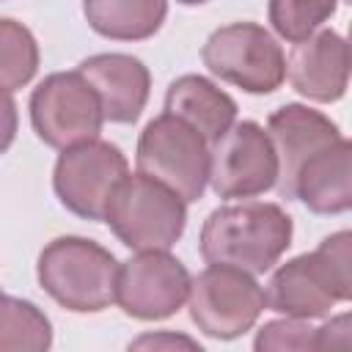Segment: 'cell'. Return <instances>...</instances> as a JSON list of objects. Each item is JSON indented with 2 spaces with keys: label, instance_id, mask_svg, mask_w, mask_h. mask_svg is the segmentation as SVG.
<instances>
[{
  "label": "cell",
  "instance_id": "obj_12",
  "mask_svg": "<svg viewBox=\"0 0 352 352\" xmlns=\"http://www.w3.org/2000/svg\"><path fill=\"white\" fill-rule=\"evenodd\" d=\"M77 72L94 88L104 121L132 124L140 118L151 88V74L140 58L124 52H99L80 60Z\"/></svg>",
  "mask_w": 352,
  "mask_h": 352
},
{
  "label": "cell",
  "instance_id": "obj_23",
  "mask_svg": "<svg viewBox=\"0 0 352 352\" xmlns=\"http://www.w3.org/2000/svg\"><path fill=\"white\" fill-rule=\"evenodd\" d=\"M16 102L11 96V91L0 88V154H6L16 138Z\"/></svg>",
  "mask_w": 352,
  "mask_h": 352
},
{
  "label": "cell",
  "instance_id": "obj_5",
  "mask_svg": "<svg viewBox=\"0 0 352 352\" xmlns=\"http://www.w3.org/2000/svg\"><path fill=\"white\" fill-rule=\"evenodd\" d=\"M135 160L138 173L170 187L184 204L198 201L209 184V143L173 113L146 124Z\"/></svg>",
  "mask_w": 352,
  "mask_h": 352
},
{
  "label": "cell",
  "instance_id": "obj_13",
  "mask_svg": "<svg viewBox=\"0 0 352 352\" xmlns=\"http://www.w3.org/2000/svg\"><path fill=\"white\" fill-rule=\"evenodd\" d=\"M286 77L297 94L314 102H338L349 82V47L336 30H316L297 41L286 60Z\"/></svg>",
  "mask_w": 352,
  "mask_h": 352
},
{
  "label": "cell",
  "instance_id": "obj_15",
  "mask_svg": "<svg viewBox=\"0 0 352 352\" xmlns=\"http://www.w3.org/2000/svg\"><path fill=\"white\" fill-rule=\"evenodd\" d=\"M289 198L316 214H341L352 206V146L344 135L297 168Z\"/></svg>",
  "mask_w": 352,
  "mask_h": 352
},
{
  "label": "cell",
  "instance_id": "obj_7",
  "mask_svg": "<svg viewBox=\"0 0 352 352\" xmlns=\"http://www.w3.org/2000/svg\"><path fill=\"white\" fill-rule=\"evenodd\" d=\"M201 58L214 77L248 94H272L286 80L280 44L256 22H231L217 28L206 38Z\"/></svg>",
  "mask_w": 352,
  "mask_h": 352
},
{
  "label": "cell",
  "instance_id": "obj_1",
  "mask_svg": "<svg viewBox=\"0 0 352 352\" xmlns=\"http://www.w3.org/2000/svg\"><path fill=\"white\" fill-rule=\"evenodd\" d=\"M292 234L294 223L278 204H228L204 220L201 256L206 264H228L261 275L289 250Z\"/></svg>",
  "mask_w": 352,
  "mask_h": 352
},
{
  "label": "cell",
  "instance_id": "obj_24",
  "mask_svg": "<svg viewBox=\"0 0 352 352\" xmlns=\"http://www.w3.org/2000/svg\"><path fill=\"white\" fill-rule=\"evenodd\" d=\"M160 344H176V346H190V349H195L198 344L195 341H190V338H184V336H143V338H138L132 346H160Z\"/></svg>",
  "mask_w": 352,
  "mask_h": 352
},
{
  "label": "cell",
  "instance_id": "obj_3",
  "mask_svg": "<svg viewBox=\"0 0 352 352\" xmlns=\"http://www.w3.org/2000/svg\"><path fill=\"white\" fill-rule=\"evenodd\" d=\"M36 278L66 311L96 314L116 302L118 261L94 239L58 236L38 253Z\"/></svg>",
  "mask_w": 352,
  "mask_h": 352
},
{
  "label": "cell",
  "instance_id": "obj_4",
  "mask_svg": "<svg viewBox=\"0 0 352 352\" xmlns=\"http://www.w3.org/2000/svg\"><path fill=\"white\" fill-rule=\"evenodd\" d=\"M102 220L132 250H170L184 234L187 204L146 173H126L116 184Z\"/></svg>",
  "mask_w": 352,
  "mask_h": 352
},
{
  "label": "cell",
  "instance_id": "obj_20",
  "mask_svg": "<svg viewBox=\"0 0 352 352\" xmlns=\"http://www.w3.org/2000/svg\"><path fill=\"white\" fill-rule=\"evenodd\" d=\"M338 0H270V22L286 41H302L336 14Z\"/></svg>",
  "mask_w": 352,
  "mask_h": 352
},
{
  "label": "cell",
  "instance_id": "obj_18",
  "mask_svg": "<svg viewBox=\"0 0 352 352\" xmlns=\"http://www.w3.org/2000/svg\"><path fill=\"white\" fill-rule=\"evenodd\" d=\"M52 344V324L44 311L0 292V352H44Z\"/></svg>",
  "mask_w": 352,
  "mask_h": 352
},
{
  "label": "cell",
  "instance_id": "obj_8",
  "mask_svg": "<svg viewBox=\"0 0 352 352\" xmlns=\"http://www.w3.org/2000/svg\"><path fill=\"white\" fill-rule=\"evenodd\" d=\"M102 104L77 69L44 77L30 96V124L52 148L63 151L74 143L94 140L102 132Z\"/></svg>",
  "mask_w": 352,
  "mask_h": 352
},
{
  "label": "cell",
  "instance_id": "obj_2",
  "mask_svg": "<svg viewBox=\"0 0 352 352\" xmlns=\"http://www.w3.org/2000/svg\"><path fill=\"white\" fill-rule=\"evenodd\" d=\"M352 294V234L338 231L319 242L314 253L294 256L280 264L270 289L267 308L294 319H319L336 302Z\"/></svg>",
  "mask_w": 352,
  "mask_h": 352
},
{
  "label": "cell",
  "instance_id": "obj_11",
  "mask_svg": "<svg viewBox=\"0 0 352 352\" xmlns=\"http://www.w3.org/2000/svg\"><path fill=\"white\" fill-rule=\"evenodd\" d=\"M187 294L190 272L168 250H138L118 264L116 302L132 319H168L187 302Z\"/></svg>",
  "mask_w": 352,
  "mask_h": 352
},
{
  "label": "cell",
  "instance_id": "obj_16",
  "mask_svg": "<svg viewBox=\"0 0 352 352\" xmlns=\"http://www.w3.org/2000/svg\"><path fill=\"white\" fill-rule=\"evenodd\" d=\"M165 113L187 121L209 146L236 121V102L201 74H182L168 85Z\"/></svg>",
  "mask_w": 352,
  "mask_h": 352
},
{
  "label": "cell",
  "instance_id": "obj_25",
  "mask_svg": "<svg viewBox=\"0 0 352 352\" xmlns=\"http://www.w3.org/2000/svg\"><path fill=\"white\" fill-rule=\"evenodd\" d=\"M176 3H182V6H204L206 0H176Z\"/></svg>",
  "mask_w": 352,
  "mask_h": 352
},
{
  "label": "cell",
  "instance_id": "obj_6",
  "mask_svg": "<svg viewBox=\"0 0 352 352\" xmlns=\"http://www.w3.org/2000/svg\"><path fill=\"white\" fill-rule=\"evenodd\" d=\"M187 305L190 319L204 336L231 341L258 322L267 297L250 272L228 264H209L190 278Z\"/></svg>",
  "mask_w": 352,
  "mask_h": 352
},
{
  "label": "cell",
  "instance_id": "obj_14",
  "mask_svg": "<svg viewBox=\"0 0 352 352\" xmlns=\"http://www.w3.org/2000/svg\"><path fill=\"white\" fill-rule=\"evenodd\" d=\"M267 135L278 154V190L283 198H289L292 179L297 168L316 154L319 148L330 146L341 138L338 126L319 110L308 104H283L278 107L267 121Z\"/></svg>",
  "mask_w": 352,
  "mask_h": 352
},
{
  "label": "cell",
  "instance_id": "obj_10",
  "mask_svg": "<svg viewBox=\"0 0 352 352\" xmlns=\"http://www.w3.org/2000/svg\"><path fill=\"white\" fill-rule=\"evenodd\" d=\"M278 182V154L256 121L231 124L209 146V184L220 198H253Z\"/></svg>",
  "mask_w": 352,
  "mask_h": 352
},
{
  "label": "cell",
  "instance_id": "obj_17",
  "mask_svg": "<svg viewBox=\"0 0 352 352\" xmlns=\"http://www.w3.org/2000/svg\"><path fill=\"white\" fill-rule=\"evenodd\" d=\"M82 14L104 38L143 41L162 28L168 0H82Z\"/></svg>",
  "mask_w": 352,
  "mask_h": 352
},
{
  "label": "cell",
  "instance_id": "obj_21",
  "mask_svg": "<svg viewBox=\"0 0 352 352\" xmlns=\"http://www.w3.org/2000/svg\"><path fill=\"white\" fill-rule=\"evenodd\" d=\"M253 346L258 352H270V349H316V327L308 324V319H294V316H286V319H275V322H267Z\"/></svg>",
  "mask_w": 352,
  "mask_h": 352
},
{
  "label": "cell",
  "instance_id": "obj_9",
  "mask_svg": "<svg viewBox=\"0 0 352 352\" xmlns=\"http://www.w3.org/2000/svg\"><path fill=\"white\" fill-rule=\"evenodd\" d=\"M129 173L126 157L107 140H82L60 151L52 187L60 204L85 220H102L116 184Z\"/></svg>",
  "mask_w": 352,
  "mask_h": 352
},
{
  "label": "cell",
  "instance_id": "obj_19",
  "mask_svg": "<svg viewBox=\"0 0 352 352\" xmlns=\"http://www.w3.org/2000/svg\"><path fill=\"white\" fill-rule=\"evenodd\" d=\"M38 69V44L16 19H0V88L16 91L33 80Z\"/></svg>",
  "mask_w": 352,
  "mask_h": 352
},
{
  "label": "cell",
  "instance_id": "obj_22",
  "mask_svg": "<svg viewBox=\"0 0 352 352\" xmlns=\"http://www.w3.org/2000/svg\"><path fill=\"white\" fill-rule=\"evenodd\" d=\"M352 322H349V314H341L336 319H330L327 324L316 327V349H346L352 336Z\"/></svg>",
  "mask_w": 352,
  "mask_h": 352
}]
</instances>
